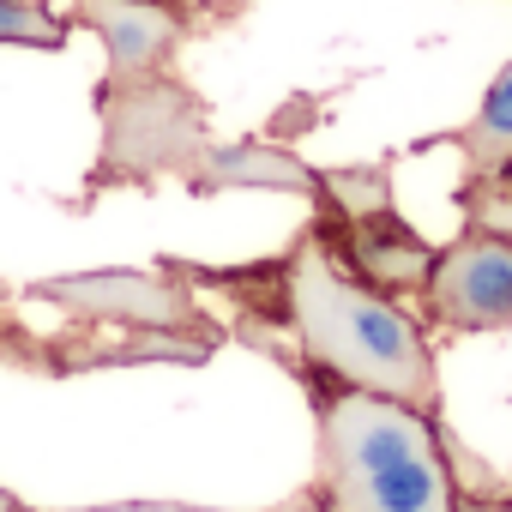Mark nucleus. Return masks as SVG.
I'll return each mask as SVG.
<instances>
[{
  "label": "nucleus",
  "instance_id": "nucleus-1",
  "mask_svg": "<svg viewBox=\"0 0 512 512\" xmlns=\"http://www.w3.org/2000/svg\"><path fill=\"white\" fill-rule=\"evenodd\" d=\"M284 308V326L296 332V356H284L290 374H326L440 416V374L410 308L356 284L314 229L284 253Z\"/></svg>",
  "mask_w": 512,
  "mask_h": 512
},
{
  "label": "nucleus",
  "instance_id": "nucleus-2",
  "mask_svg": "<svg viewBox=\"0 0 512 512\" xmlns=\"http://www.w3.org/2000/svg\"><path fill=\"white\" fill-rule=\"evenodd\" d=\"M296 380L320 416V464L308 482L320 512H458L440 416L326 374Z\"/></svg>",
  "mask_w": 512,
  "mask_h": 512
},
{
  "label": "nucleus",
  "instance_id": "nucleus-3",
  "mask_svg": "<svg viewBox=\"0 0 512 512\" xmlns=\"http://www.w3.org/2000/svg\"><path fill=\"white\" fill-rule=\"evenodd\" d=\"M422 320L446 332H500L512 326V235L494 229H464L416 290Z\"/></svg>",
  "mask_w": 512,
  "mask_h": 512
},
{
  "label": "nucleus",
  "instance_id": "nucleus-4",
  "mask_svg": "<svg viewBox=\"0 0 512 512\" xmlns=\"http://www.w3.org/2000/svg\"><path fill=\"white\" fill-rule=\"evenodd\" d=\"M326 223H344V241H332V235H320L326 241V253L356 278V284H368V290H380V296H416L422 290V278H428V266H434V247L392 211V205H374V211H356V217H338V211H320Z\"/></svg>",
  "mask_w": 512,
  "mask_h": 512
},
{
  "label": "nucleus",
  "instance_id": "nucleus-5",
  "mask_svg": "<svg viewBox=\"0 0 512 512\" xmlns=\"http://www.w3.org/2000/svg\"><path fill=\"white\" fill-rule=\"evenodd\" d=\"M73 13L109 43L115 79L157 73L181 43V19L169 13V0H73Z\"/></svg>",
  "mask_w": 512,
  "mask_h": 512
},
{
  "label": "nucleus",
  "instance_id": "nucleus-6",
  "mask_svg": "<svg viewBox=\"0 0 512 512\" xmlns=\"http://www.w3.org/2000/svg\"><path fill=\"white\" fill-rule=\"evenodd\" d=\"M452 145L464 151V187H476V181H488V175L512 169V61H506V67H500V79L488 85V97H482L476 121L452 133Z\"/></svg>",
  "mask_w": 512,
  "mask_h": 512
},
{
  "label": "nucleus",
  "instance_id": "nucleus-7",
  "mask_svg": "<svg viewBox=\"0 0 512 512\" xmlns=\"http://www.w3.org/2000/svg\"><path fill=\"white\" fill-rule=\"evenodd\" d=\"M0 43L19 49H61L67 43V19H55L37 0H0Z\"/></svg>",
  "mask_w": 512,
  "mask_h": 512
},
{
  "label": "nucleus",
  "instance_id": "nucleus-8",
  "mask_svg": "<svg viewBox=\"0 0 512 512\" xmlns=\"http://www.w3.org/2000/svg\"><path fill=\"white\" fill-rule=\"evenodd\" d=\"M452 488H458V512H512V482H482V476H470V464H464V452H458V464H452Z\"/></svg>",
  "mask_w": 512,
  "mask_h": 512
},
{
  "label": "nucleus",
  "instance_id": "nucleus-9",
  "mask_svg": "<svg viewBox=\"0 0 512 512\" xmlns=\"http://www.w3.org/2000/svg\"><path fill=\"white\" fill-rule=\"evenodd\" d=\"M0 512H19V500H13V494H0Z\"/></svg>",
  "mask_w": 512,
  "mask_h": 512
}]
</instances>
